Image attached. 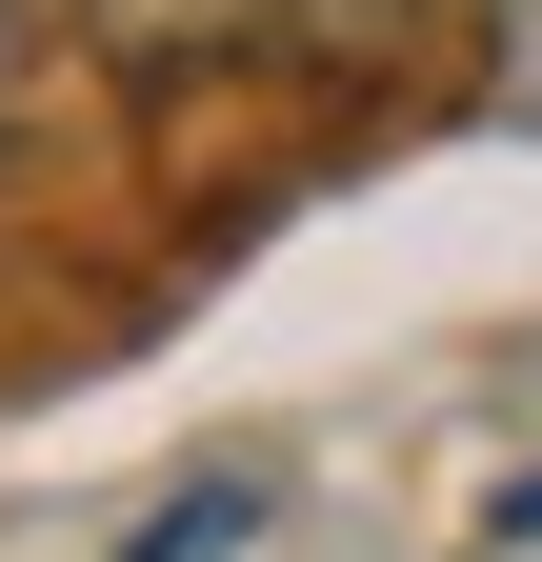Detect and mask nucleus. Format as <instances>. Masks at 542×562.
<instances>
[{"label": "nucleus", "mask_w": 542, "mask_h": 562, "mask_svg": "<svg viewBox=\"0 0 542 562\" xmlns=\"http://www.w3.org/2000/svg\"><path fill=\"white\" fill-rule=\"evenodd\" d=\"M101 60H142V81H201V60H321V41H382L402 0H81Z\"/></svg>", "instance_id": "f257e3e1"}, {"label": "nucleus", "mask_w": 542, "mask_h": 562, "mask_svg": "<svg viewBox=\"0 0 542 562\" xmlns=\"http://www.w3.org/2000/svg\"><path fill=\"white\" fill-rule=\"evenodd\" d=\"M483 542H542V482H503V503H483Z\"/></svg>", "instance_id": "20e7f679"}, {"label": "nucleus", "mask_w": 542, "mask_h": 562, "mask_svg": "<svg viewBox=\"0 0 542 562\" xmlns=\"http://www.w3.org/2000/svg\"><path fill=\"white\" fill-rule=\"evenodd\" d=\"M21 60H41V0H0V121H21Z\"/></svg>", "instance_id": "7ed1b4c3"}, {"label": "nucleus", "mask_w": 542, "mask_h": 562, "mask_svg": "<svg viewBox=\"0 0 542 562\" xmlns=\"http://www.w3.org/2000/svg\"><path fill=\"white\" fill-rule=\"evenodd\" d=\"M222 542H261V482H201V503H161L121 562H222Z\"/></svg>", "instance_id": "f03ea898"}]
</instances>
